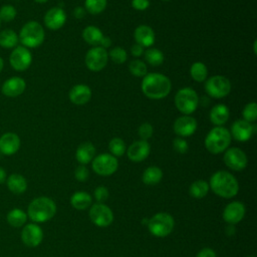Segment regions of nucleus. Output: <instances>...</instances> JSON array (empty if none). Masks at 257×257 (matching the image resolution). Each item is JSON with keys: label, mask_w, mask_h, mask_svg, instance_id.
Returning <instances> with one entry per match:
<instances>
[{"label": "nucleus", "mask_w": 257, "mask_h": 257, "mask_svg": "<svg viewBox=\"0 0 257 257\" xmlns=\"http://www.w3.org/2000/svg\"><path fill=\"white\" fill-rule=\"evenodd\" d=\"M89 176V172L87 170V168L84 165H79L75 171H74V177L77 181L79 182H84L87 180Z\"/></svg>", "instance_id": "37998d69"}, {"label": "nucleus", "mask_w": 257, "mask_h": 257, "mask_svg": "<svg viewBox=\"0 0 257 257\" xmlns=\"http://www.w3.org/2000/svg\"><path fill=\"white\" fill-rule=\"evenodd\" d=\"M85 65L91 71L102 70L108 61V53L101 46H93L85 54Z\"/></svg>", "instance_id": "9d476101"}, {"label": "nucleus", "mask_w": 257, "mask_h": 257, "mask_svg": "<svg viewBox=\"0 0 257 257\" xmlns=\"http://www.w3.org/2000/svg\"><path fill=\"white\" fill-rule=\"evenodd\" d=\"M199 96L191 87H183L175 95V105L180 112L186 115L193 113L199 105Z\"/></svg>", "instance_id": "423d86ee"}, {"label": "nucleus", "mask_w": 257, "mask_h": 257, "mask_svg": "<svg viewBox=\"0 0 257 257\" xmlns=\"http://www.w3.org/2000/svg\"><path fill=\"white\" fill-rule=\"evenodd\" d=\"M163 178L162 170L157 166H151L145 170L143 173V182L146 185H156Z\"/></svg>", "instance_id": "7c9ffc66"}, {"label": "nucleus", "mask_w": 257, "mask_h": 257, "mask_svg": "<svg viewBox=\"0 0 257 257\" xmlns=\"http://www.w3.org/2000/svg\"><path fill=\"white\" fill-rule=\"evenodd\" d=\"M6 179H7L6 171L2 167H0V185L4 184L6 182Z\"/></svg>", "instance_id": "3c124183"}, {"label": "nucleus", "mask_w": 257, "mask_h": 257, "mask_svg": "<svg viewBox=\"0 0 257 257\" xmlns=\"http://www.w3.org/2000/svg\"><path fill=\"white\" fill-rule=\"evenodd\" d=\"M244 215H245V207L241 202H237V201L229 203L223 211V219L231 225H234L240 222L244 218Z\"/></svg>", "instance_id": "412c9836"}, {"label": "nucleus", "mask_w": 257, "mask_h": 257, "mask_svg": "<svg viewBox=\"0 0 257 257\" xmlns=\"http://www.w3.org/2000/svg\"><path fill=\"white\" fill-rule=\"evenodd\" d=\"M210 187L216 195L226 199L236 196L239 191L238 181L231 173L226 171L214 173L210 179Z\"/></svg>", "instance_id": "f03ea898"}, {"label": "nucleus", "mask_w": 257, "mask_h": 257, "mask_svg": "<svg viewBox=\"0 0 257 257\" xmlns=\"http://www.w3.org/2000/svg\"><path fill=\"white\" fill-rule=\"evenodd\" d=\"M197 120L191 116L183 114L179 116L173 125L174 132L180 138H186L192 136L197 130Z\"/></svg>", "instance_id": "dca6fc26"}, {"label": "nucleus", "mask_w": 257, "mask_h": 257, "mask_svg": "<svg viewBox=\"0 0 257 257\" xmlns=\"http://www.w3.org/2000/svg\"><path fill=\"white\" fill-rule=\"evenodd\" d=\"M21 146L20 138L15 133H5L0 137V152L5 156L16 154Z\"/></svg>", "instance_id": "6ab92c4d"}, {"label": "nucleus", "mask_w": 257, "mask_h": 257, "mask_svg": "<svg viewBox=\"0 0 257 257\" xmlns=\"http://www.w3.org/2000/svg\"><path fill=\"white\" fill-rule=\"evenodd\" d=\"M68 97H69V100L74 104H77V105L85 104L91 98V89L88 85L83 83L75 84L69 90Z\"/></svg>", "instance_id": "4be33fe9"}, {"label": "nucleus", "mask_w": 257, "mask_h": 257, "mask_svg": "<svg viewBox=\"0 0 257 257\" xmlns=\"http://www.w3.org/2000/svg\"><path fill=\"white\" fill-rule=\"evenodd\" d=\"M56 205L48 197H38L33 199L27 208V216L34 223H44L54 217Z\"/></svg>", "instance_id": "7ed1b4c3"}, {"label": "nucleus", "mask_w": 257, "mask_h": 257, "mask_svg": "<svg viewBox=\"0 0 257 257\" xmlns=\"http://www.w3.org/2000/svg\"><path fill=\"white\" fill-rule=\"evenodd\" d=\"M108 150L110 152V155L114 157H121L125 153L126 147L124 142L120 138H113L108 144Z\"/></svg>", "instance_id": "e433bc0d"}, {"label": "nucleus", "mask_w": 257, "mask_h": 257, "mask_svg": "<svg viewBox=\"0 0 257 257\" xmlns=\"http://www.w3.org/2000/svg\"><path fill=\"white\" fill-rule=\"evenodd\" d=\"M107 53H108V58H110L114 63H117V64L124 63L127 59L126 50L122 47H118V46L113 47Z\"/></svg>", "instance_id": "4c0bfd02"}, {"label": "nucleus", "mask_w": 257, "mask_h": 257, "mask_svg": "<svg viewBox=\"0 0 257 257\" xmlns=\"http://www.w3.org/2000/svg\"><path fill=\"white\" fill-rule=\"evenodd\" d=\"M107 0H85L84 1V9L86 12L96 15L101 13L106 7Z\"/></svg>", "instance_id": "f704fd0d"}, {"label": "nucleus", "mask_w": 257, "mask_h": 257, "mask_svg": "<svg viewBox=\"0 0 257 257\" xmlns=\"http://www.w3.org/2000/svg\"><path fill=\"white\" fill-rule=\"evenodd\" d=\"M225 165L234 171H242L246 168L248 160L246 154L239 148L227 149L224 154Z\"/></svg>", "instance_id": "ddd939ff"}, {"label": "nucleus", "mask_w": 257, "mask_h": 257, "mask_svg": "<svg viewBox=\"0 0 257 257\" xmlns=\"http://www.w3.org/2000/svg\"><path fill=\"white\" fill-rule=\"evenodd\" d=\"M134 37L136 43L142 45L143 47H150L155 43V32L152 27L148 25H140L135 29Z\"/></svg>", "instance_id": "5701e85b"}, {"label": "nucleus", "mask_w": 257, "mask_h": 257, "mask_svg": "<svg viewBox=\"0 0 257 257\" xmlns=\"http://www.w3.org/2000/svg\"><path fill=\"white\" fill-rule=\"evenodd\" d=\"M17 10L12 5H3L0 8V20L1 22H11L15 19Z\"/></svg>", "instance_id": "ea45409f"}, {"label": "nucleus", "mask_w": 257, "mask_h": 257, "mask_svg": "<svg viewBox=\"0 0 257 257\" xmlns=\"http://www.w3.org/2000/svg\"><path fill=\"white\" fill-rule=\"evenodd\" d=\"M248 257H254V256H248Z\"/></svg>", "instance_id": "13d9d810"}, {"label": "nucleus", "mask_w": 257, "mask_h": 257, "mask_svg": "<svg viewBox=\"0 0 257 257\" xmlns=\"http://www.w3.org/2000/svg\"><path fill=\"white\" fill-rule=\"evenodd\" d=\"M27 219H28L27 213H25L23 210L19 208H14L10 210L6 216V220L8 224L14 228L23 227L26 224Z\"/></svg>", "instance_id": "bb28decb"}, {"label": "nucleus", "mask_w": 257, "mask_h": 257, "mask_svg": "<svg viewBox=\"0 0 257 257\" xmlns=\"http://www.w3.org/2000/svg\"><path fill=\"white\" fill-rule=\"evenodd\" d=\"M43 239V231L36 223H30L23 226L21 231V240L27 247H37Z\"/></svg>", "instance_id": "4468645a"}, {"label": "nucleus", "mask_w": 257, "mask_h": 257, "mask_svg": "<svg viewBox=\"0 0 257 257\" xmlns=\"http://www.w3.org/2000/svg\"><path fill=\"white\" fill-rule=\"evenodd\" d=\"M92 170L99 176H110L118 168L117 159L110 154H100L92 160Z\"/></svg>", "instance_id": "1a4fd4ad"}, {"label": "nucleus", "mask_w": 257, "mask_h": 257, "mask_svg": "<svg viewBox=\"0 0 257 257\" xmlns=\"http://www.w3.org/2000/svg\"><path fill=\"white\" fill-rule=\"evenodd\" d=\"M132 6L136 10L143 11L150 6V1L149 0H132Z\"/></svg>", "instance_id": "a18cd8bd"}, {"label": "nucleus", "mask_w": 257, "mask_h": 257, "mask_svg": "<svg viewBox=\"0 0 257 257\" xmlns=\"http://www.w3.org/2000/svg\"><path fill=\"white\" fill-rule=\"evenodd\" d=\"M3 67H4V60H3V58L0 56V72L2 71Z\"/></svg>", "instance_id": "864d4df0"}, {"label": "nucleus", "mask_w": 257, "mask_h": 257, "mask_svg": "<svg viewBox=\"0 0 257 257\" xmlns=\"http://www.w3.org/2000/svg\"><path fill=\"white\" fill-rule=\"evenodd\" d=\"M32 62V54L30 50L22 45H17L13 48L9 55V63L16 71H25L29 68Z\"/></svg>", "instance_id": "9b49d317"}, {"label": "nucleus", "mask_w": 257, "mask_h": 257, "mask_svg": "<svg viewBox=\"0 0 257 257\" xmlns=\"http://www.w3.org/2000/svg\"><path fill=\"white\" fill-rule=\"evenodd\" d=\"M226 233H227L228 235H234V233H235V228H234V226L230 224V225L226 228Z\"/></svg>", "instance_id": "603ef678"}, {"label": "nucleus", "mask_w": 257, "mask_h": 257, "mask_svg": "<svg viewBox=\"0 0 257 257\" xmlns=\"http://www.w3.org/2000/svg\"><path fill=\"white\" fill-rule=\"evenodd\" d=\"M164 53L158 48H149L145 51V59L152 66H159L164 62Z\"/></svg>", "instance_id": "72a5a7b5"}, {"label": "nucleus", "mask_w": 257, "mask_h": 257, "mask_svg": "<svg viewBox=\"0 0 257 257\" xmlns=\"http://www.w3.org/2000/svg\"><path fill=\"white\" fill-rule=\"evenodd\" d=\"M0 26H1V20H0Z\"/></svg>", "instance_id": "bf43d9fd"}, {"label": "nucleus", "mask_w": 257, "mask_h": 257, "mask_svg": "<svg viewBox=\"0 0 257 257\" xmlns=\"http://www.w3.org/2000/svg\"><path fill=\"white\" fill-rule=\"evenodd\" d=\"M110 44H111V40H110V38L109 37H107V36H104L103 35V37L101 38V40H100V42H99V45L98 46H101L102 48H107V47H109L110 46Z\"/></svg>", "instance_id": "8fccbe9b"}, {"label": "nucleus", "mask_w": 257, "mask_h": 257, "mask_svg": "<svg viewBox=\"0 0 257 257\" xmlns=\"http://www.w3.org/2000/svg\"><path fill=\"white\" fill-rule=\"evenodd\" d=\"M141 88L147 97L151 99H162L171 92L172 83L165 74L151 72L143 77Z\"/></svg>", "instance_id": "f257e3e1"}, {"label": "nucleus", "mask_w": 257, "mask_h": 257, "mask_svg": "<svg viewBox=\"0 0 257 257\" xmlns=\"http://www.w3.org/2000/svg\"><path fill=\"white\" fill-rule=\"evenodd\" d=\"M230 116V111L227 105L223 103H218L214 105L209 113L210 120L215 126H223L227 122Z\"/></svg>", "instance_id": "b1692460"}, {"label": "nucleus", "mask_w": 257, "mask_h": 257, "mask_svg": "<svg viewBox=\"0 0 257 257\" xmlns=\"http://www.w3.org/2000/svg\"><path fill=\"white\" fill-rule=\"evenodd\" d=\"M130 72L137 77H144L148 73V67L146 63L140 59H134L128 63Z\"/></svg>", "instance_id": "c9c22d12"}, {"label": "nucleus", "mask_w": 257, "mask_h": 257, "mask_svg": "<svg viewBox=\"0 0 257 257\" xmlns=\"http://www.w3.org/2000/svg\"><path fill=\"white\" fill-rule=\"evenodd\" d=\"M255 130V125L251 122L246 121L245 119H237L233 122L229 132L231 137L237 142H247L251 139Z\"/></svg>", "instance_id": "2eb2a0df"}, {"label": "nucleus", "mask_w": 257, "mask_h": 257, "mask_svg": "<svg viewBox=\"0 0 257 257\" xmlns=\"http://www.w3.org/2000/svg\"><path fill=\"white\" fill-rule=\"evenodd\" d=\"M231 134L224 126L213 127L205 138V147L211 154L217 155L225 152L231 144Z\"/></svg>", "instance_id": "39448f33"}, {"label": "nucleus", "mask_w": 257, "mask_h": 257, "mask_svg": "<svg viewBox=\"0 0 257 257\" xmlns=\"http://www.w3.org/2000/svg\"><path fill=\"white\" fill-rule=\"evenodd\" d=\"M196 257H216V253L211 248L202 249Z\"/></svg>", "instance_id": "de8ad7c7"}, {"label": "nucleus", "mask_w": 257, "mask_h": 257, "mask_svg": "<svg viewBox=\"0 0 257 257\" xmlns=\"http://www.w3.org/2000/svg\"><path fill=\"white\" fill-rule=\"evenodd\" d=\"M35 2H37V3H45V2H47L48 0H34Z\"/></svg>", "instance_id": "6e6d98bb"}, {"label": "nucleus", "mask_w": 257, "mask_h": 257, "mask_svg": "<svg viewBox=\"0 0 257 257\" xmlns=\"http://www.w3.org/2000/svg\"><path fill=\"white\" fill-rule=\"evenodd\" d=\"M82 37L84 41L89 45L98 46L101 38L103 37V34L98 27L94 25H88L82 31Z\"/></svg>", "instance_id": "cd10ccee"}, {"label": "nucleus", "mask_w": 257, "mask_h": 257, "mask_svg": "<svg viewBox=\"0 0 257 257\" xmlns=\"http://www.w3.org/2000/svg\"><path fill=\"white\" fill-rule=\"evenodd\" d=\"M190 74L195 81L203 82L208 77V68L203 62L197 61L191 65Z\"/></svg>", "instance_id": "2f4dec72"}, {"label": "nucleus", "mask_w": 257, "mask_h": 257, "mask_svg": "<svg viewBox=\"0 0 257 257\" xmlns=\"http://www.w3.org/2000/svg\"><path fill=\"white\" fill-rule=\"evenodd\" d=\"M174 219L168 213H158L149 219L148 228L152 235L156 237H166L174 229Z\"/></svg>", "instance_id": "0eeeda50"}, {"label": "nucleus", "mask_w": 257, "mask_h": 257, "mask_svg": "<svg viewBox=\"0 0 257 257\" xmlns=\"http://www.w3.org/2000/svg\"><path fill=\"white\" fill-rule=\"evenodd\" d=\"M138 132H139V136H140L141 140L148 141L150 138H152L154 128L150 122H144L140 125Z\"/></svg>", "instance_id": "a19ab883"}, {"label": "nucleus", "mask_w": 257, "mask_h": 257, "mask_svg": "<svg viewBox=\"0 0 257 257\" xmlns=\"http://www.w3.org/2000/svg\"><path fill=\"white\" fill-rule=\"evenodd\" d=\"M94 198L98 203H103L108 198V190L103 186L97 187L94 190Z\"/></svg>", "instance_id": "c03bdc74"}, {"label": "nucleus", "mask_w": 257, "mask_h": 257, "mask_svg": "<svg viewBox=\"0 0 257 257\" xmlns=\"http://www.w3.org/2000/svg\"><path fill=\"white\" fill-rule=\"evenodd\" d=\"M151 152V146L148 143V141L140 140L137 142H134L127 149L126 155L127 158L136 163L142 162L146 160Z\"/></svg>", "instance_id": "aec40b11"}, {"label": "nucleus", "mask_w": 257, "mask_h": 257, "mask_svg": "<svg viewBox=\"0 0 257 257\" xmlns=\"http://www.w3.org/2000/svg\"><path fill=\"white\" fill-rule=\"evenodd\" d=\"M26 88V81L19 76H12L6 79L1 86V92L8 97L21 95Z\"/></svg>", "instance_id": "a211bd4d"}, {"label": "nucleus", "mask_w": 257, "mask_h": 257, "mask_svg": "<svg viewBox=\"0 0 257 257\" xmlns=\"http://www.w3.org/2000/svg\"><path fill=\"white\" fill-rule=\"evenodd\" d=\"M94 157H95V148L91 143L85 142L78 146L75 153V158L80 165L88 164L93 160Z\"/></svg>", "instance_id": "a878e982"}, {"label": "nucleus", "mask_w": 257, "mask_h": 257, "mask_svg": "<svg viewBox=\"0 0 257 257\" xmlns=\"http://www.w3.org/2000/svg\"><path fill=\"white\" fill-rule=\"evenodd\" d=\"M85 14H86V10L81 6H77L73 10V15L76 19H82L85 16Z\"/></svg>", "instance_id": "09e8293b"}, {"label": "nucleus", "mask_w": 257, "mask_h": 257, "mask_svg": "<svg viewBox=\"0 0 257 257\" xmlns=\"http://www.w3.org/2000/svg\"><path fill=\"white\" fill-rule=\"evenodd\" d=\"M205 91L211 97L223 98L231 91L230 80L223 75H214L206 79Z\"/></svg>", "instance_id": "6e6552de"}, {"label": "nucleus", "mask_w": 257, "mask_h": 257, "mask_svg": "<svg viewBox=\"0 0 257 257\" xmlns=\"http://www.w3.org/2000/svg\"><path fill=\"white\" fill-rule=\"evenodd\" d=\"M256 45H257V40H254V42H253V51H254V54L257 53V51H256Z\"/></svg>", "instance_id": "5fc2aeb1"}, {"label": "nucleus", "mask_w": 257, "mask_h": 257, "mask_svg": "<svg viewBox=\"0 0 257 257\" xmlns=\"http://www.w3.org/2000/svg\"><path fill=\"white\" fill-rule=\"evenodd\" d=\"M5 183L8 190L14 195H21L27 190V181L20 174H11L7 177Z\"/></svg>", "instance_id": "393cba45"}, {"label": "nucleus", "mask_w": 257, "mask_h": 257, "mask_svg": "<svg viewBox=\"0 0 257 257\" xmlns=\"http://www.w3.org/2000/svg\"><path fill=\"white\" fill-rule=\"evenodd\" d=\"M209 191V184L204 180H198L194 182L189 189V193L192 197L201 199L204 198Z\"/></svg>", "instance_id": "473e14b6"}, {"label": "nucleus", "mask_w": 257, "mask_h": 257, "mask_svg": "<svg viewBox=\"0 0 257 257\" xmlns=\"http://www.w3.org/2000/svg\"><path fill=\"white\" fill-rule=\"evenodd\" d=\"M91 196L83 191L75 192L70 198L71 206L76 210H85L91 204Z\"/></svg>", "instance_id": "c85d7f7f"}, {"label": "nucleus", "mask_w": 257, "mask_h": 257, "mask_svg": "<svg viewBox=\"0 0 257 257\" xmlns=\"http://www.w3.org/2000/svg\"><path fill=\"white\" fill-rule=\"evenodd\" d=\"M89 218L94 225L98 227H107L113 221V214L109 207L102 203H97L90 208Z\"/></svg>", "instance_id": "f8f14e48"}, {"label": "nucleus", "mask_w": 257, "mask_h": 257, "mask_svg": "<svg viewBox=\"0 0 257 257\" xmlns=\"http://www.w3.org/2000/svg\"><path fill=\"white\" fill-rule=\"evenodd\" d=\"M163 1H169V0H163Z\"/></svg>", "instance_id": "4d7b16f0"}, {"label": "nucleus", "mask_w": 257, "mask_h": 257, "mask_svg": "<svg viewBox=\"0 0 257 257\" xmlns=\"http://www.w3.org/2000/svg\"><path fill=\"white\" fill-rule=\"evenodd\" d=\"M131 53L136 56V57H139L141 55H143L144 53V47L138 43H135L132 47H131Z\"/></svg>", "instance_id": "49530a36"}, {"label": "nucleus", "mask_w": 257, "mask_h": 257, "mask_svg": "<svg viewBox=\"0 0 257 257\" xmlns=\"http://www.w3.org/2000/svg\"><path fill=\"white\" fill-rule=\"evenodd\" d=\"M19 43L18 34L12 29H4L0 31V46L6 49L15 48Z\"/></svg>", "instance_id": "c756f323"}, {"label": "nucleus", "mask_w": 257, "mask_h": 257, "mask_svg": "<svg viewBox=\"0 0 257 257\" xmlns=\"http://www.w3.org/2000/svg\"><path fill=\"white\" fill-rule=\"evenodd\" d=\"M242 115H243V119H245L246 121L249 122H254L257 119V104L256 102L252 101L247 103L242 111Z\"/></svg>", "instance_id": "58836bf2"}, {"label": "nucleus", "mask_w": 257, "mask_h": 257, "mask_svg": "<svg viewBox=\"0 0 257 257\" xmlns=\"http://www.w3.org/2000/svg\"><path fill=\"white\" fill-rule=\"evenodd\" d=\"M44 24L50 30L60 29L66 22V13L60 7H52L44 15Z\"/></svg>", "instance_id": "f3484780"}, {"label": "nucleus", "mask_w": 257, "mask_h": 257, "mask_svg": "<svg viewBox=\"0 0 257 257\" xmlns=\"http://www.w3.org/2000/svg\"><path fill=\"white\" fill-rule=\"evenodd\" d=\"M173 148L179 154H185L189 150V145H188V143H187V141L185 139H183V138H176L173 141Z\"/></svg>", "instance_id": "79ce46f5"}, {"label": "nucleus", "mask_w": 257, "mask_h": 257, "mask_svg": "<svg viewBox=\"0 0 257 257\" xmlns=\"http://www.w3.org/2000/svg\"><path fill=\"white\" fill-rule=\"evenodd\" d=\"M19 41L26 48H36L40 46L45 38V32L42 25L34 20L26 22L20 29Z\"/></svg>", "instance_id": "20e7f679"}]
</instances>
